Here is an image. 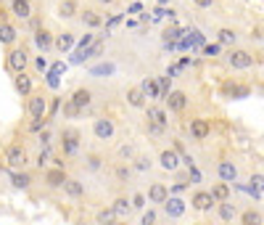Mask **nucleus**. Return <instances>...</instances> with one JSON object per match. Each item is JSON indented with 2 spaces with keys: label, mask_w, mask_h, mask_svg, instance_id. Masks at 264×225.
<instances>
[{
  "label": "nucleus",
  "mask_w": 264,
  "mask_h": 225,
  "mask_svg": "<svg viewBox=\"0 0 264 225\" xmlns=\"http://www.w3.org/2000/svg\"><path fill=\"white\" fill-rule=\"evenodd\" d=\"M6 162H8V167L11 170H24L27 167V162H29V156H27V148L21 146V143H13V146H8V151H6Z\"/></svg>",
  "instance_id": "nucleus-1"
},
{
  "label": "nucleus",
  "mask_w": 264,
  "mask_h": 225,
  "mask_svg": "<svg viewBox=\"0 0 264 225\" xmlns=\"http://www.w3.org/2000/svg\"><path fill=\"white\" fill-rule=\"evenodd\" d=\"M227 64L232 66V69H251L254 66V56L248 53V51H243V48H235V51H230V56H227Z\"/></svg>",
  "instance_id": "nucleus-2"
},
{
  "label": "nucleus",
  "mask_w": 264,
  "mask_h": 225,
  "mask_svg": "<svg viewBox=\"0 0 264 225\" xmlns=\"http://www.w3.org/2000/svg\"><path fill=\"white\" fill-rule=\"evenodd\" d=\"M27 66H29V53H27L24 48H13V51L8 53V69L16 72V74H21Z\"/></svg>",
  "instance_id": "nucleus-3"
},
{
  "label": "nucleus",
  "mask_w": 264,
  "mask_h": 225,
  "mask_svg": "<svg viewBox=\"0 0 264 225\" xmlns=\"http://www.w3.org/2000/svg\"><path fill=\"white\" fill-rule=\"evenodd\" d=\"M92 132H95V138L98 141H111L114 138V132H116V125H114V119H95V125H92Z\"/></svg>",
  "instance_id": "nucleus-4"
},
{
  "label": "nucleus",
  "mask_w": 264,
  "mask_h": 225,
  "mask_svg": "<svg viewBox=\"0 0 264 225\" xmlns=\"http://www.w3.org/2000/svg\"><path fill=\"white\" fill-rule=\"evenodd\" d=\"M164 101H166V106H169V111H185V106H188V96L182 93V90H169V93L164 96Z\"/></svg>",
  "instance_id": "nucleus-5"
},
{
  "label": "nucleus",
  "mask_w": 264,
  "mask_h": 225,
  "mask_svg": "<svg viewBox=\"0 0 264 225\" xmlns=\"http://www.w3.org/2000/svg\"><path fill=\"white\" fill-rule=\"evenodd\" d=\"M29 114L32 119H45V111H48V98L45 96H29Z\"/></svg>",
  "instance_id": "nucleus-6"
},
{
  "label": "nucleus",
  "mask_w": 264,
  "mask_h": 225,
  "mask_svg": "<svg viewBox=\"0 0 264 225\" xmlns=\"http://www.w3.org/2000/svg\"><path fill=\"white\" fill-rule=\"evenodd\" d=\"M35 45L45 53V51H51L53 48V32L51 29H45V27H37L35 29Z\"/></svg>",
  "instance_id": "nucleus-7"
},
{
  "label": "nucleus",
  "mask_w": 264,
  "mask_h": 225,
  "mask_svg": "<svg viewBox=\"0 0 264 225\" xmlns=\"http://www.w3.org/2000/svg\"><path fill=\"white\" fill-rule=\"evenodd\" d=\"M217 175H220L222 183H235V177H238V167L232 162H220L217 164Z\"/></svg>",
  "instance_id": "nucleus-8"
},
{
  "label": "nucleus",
  "mask_w": 264,
  "mask_h": 225,
  "mask_svg": "<svg viewBox=\"0 0 264 225\" xmlns=\"http://www.w3.org/2000/svg\"><path fill=\"white\" fill-rule=\"evenodd\" d=\"M159 164L164 170H169V172H175L177 167H180V154H175L172 148H164V151L159 154Z\"/></svg>",
  "instance_id": "nucleus-9"
},
{
  "label": "nucleus",
  "mask_w": 264,
  "mask_h": 225,
  "mask_svg": "<svg viewBox=\"0 0 264 225\" xmlns=\"http://www.w3.org/2000/svg\"><path fill=\"white\" fill-rule=\"evenodd\" d=\"M190 204H193V209H198V212H206V209H211L214 199H211L209 191H196L193 199H190Z\"/></svg>",
  "instance_id": "nucleus-10"
},
{
  "label": "nucleus",
  "mask_w": 264,
  "mask_h": 225,
  "mask_svg": "<svg viewBox=\"0 0 264 225\" xmlns=\"http://www.w3.org/2000/svg\"><path fill=\"white\" fill-rule=\"evenodd\" d=\"M169 199V188L164 186V183H153L151 188H148V201L151 204H164Z\"/></svg>",
  "instance_id": "nucleus-11"
},
{
  "label": "nucleus",
  "mask_w": 264,
  "mask_h": 225,
  "mask_svg": "<svg viewBox=\"0 0 264 225\" xmlns=\"http://www.w3.org/2000/svg\"><path fill=\"white\" fill-rule=\"evenodd\" d=\"M64 154L66 156H74L77 154V148H80V135H77V130H66L64 132Z\"/></svg>",
  "instance_id": "nucleus-12"
},
{
  "label": "nucleus",
  "mask_w": 264,
  "mask_h": 225,
  "mask_svg": "<svg viewBox=\"0 0 264 225\" xmlns=\"http://www.w3.org/2000/svg\"><path fill=\"white\" fill-rule=\"evenodd\" d=\"M45 183H48V188H61L66 183V172L61 167H53V170L45 172Z\"/></svg>",
  "instance_id": "nucleus-13"
},
{
  "label": "nucleus",
  "mask_w": 264,
  "mask_h": 225,
  "mask_svg": "<svg viewBox=\"0 0 264 225\" xmlns=\"http://www.w3.org/2000/svg\"><path fill=\"white\" fill-rule=\"evenodd\" d=\"M69 101H71V103H74V106L80 109V111H82L85 106H90L92 96H90V90H87V87H77L74 93H71V98H69Z\"/></svg>",
  "instance_id": "nucleus-14"
},
{
  "label": "nucleus",
  "mask_w": 264,
  "mask_h": 225,
  "mask_svg": "<svg viewBox=\"0 0 264 225\" xmlns=\"http://www.w3.org/2000/svg\"><path fill=\"white\" fill-rule=\"evenodd\" d=\"M80 19H82V24H85L87 29H98V27H103V16H101L98 11H92V8H85Z\"/></svg>",
  "instance_id": "nucleus-15"
},
{
  "label": "nucleus",
  "mask_w": 264,
  "mask_h": 225,
  "mask_svg": "<svg viewBox=\"0 0 264 225\" xmlns=\"http://www.w3.org/2000/svg\"><path fill=\"white\" fill-rule=\"evenodd\" d=\"M66 191V196H71V199H80V196H85V183H80V180H74V177H66V183L61 186Z\"/></svg>",
  "instance_id": "nucleus-16"
},
{
  "label": "nucleus",
  "mask_w": 264,
  "mask_h": 225,
  "mask_svg": "<svg viewBox=\"0 0 264 225\" xmlns=\"http://www.w3.org/2000/svg\"><path fill=\"white\" fill-rule=\"evenodd\" d=\"M164 212H166L169 217H182V212H185V201L177 199V196L166 199V201H164Z\"/></svg>",
  "instance_id": "nucleus-17"
},
{
  "label": "nucleus",
  "mask_w": 264,
  "mask_h": 225,
  "mask_svg": "<svg viewBox=\"0 0 264 225\" xmlns=\"http://www.w3.org/2000/svg\"><path fill=\"white\" fill-rule=\"evenodd\" d=\"M77 13H80L77 0H61V3H58V16H61V19H74Z\"/></svg>",
  "instance_id": "nucleus-18"
},
{
  "label": "nucleus",
  "mask_w": 264,
  "mask_h": 225,
  "mask_svg": "<svg viewBox=\"0 0 264 225\" xmlns=\"http://www.w3.org/2000/svg\"><path fill=\"white\" fill-rule=\"evenodd\" d=\"M209 122H206V119H193V122H190V135H193V138L196 141H204L206 138V135H209Z\"/></svg>",
  "instance_id": "nucleus-19"
},
{
  "label": "nucleus",
  "mask_w": 264,
  "mask_h": 225,
  "mask_svg": "<svg viewBox=\"0 0 264 225\" xmlns=\"http://www.w3.org/2000/svg\"><path fill=\"white\" fill-rule=\"evenodd\" d=\"M16 37H19V32L13 24H0V45H13Z\"/></svg>",
  "instance_id": "nucleus-20"
},
{
  "label": "nucleus",
  "mask_w": 264,
  "mask_h": 225,
  "mask_svg": "<svg viewBox=\"0 0 264 225\" xmlns=\"http://www.w3.org/2000/svg\"><path fill=\"white\" fill-rule=\"evenodd\" d=\"M127 103H130L132 109H143V106H146L143 90H140V87H130V90H127Z\"/></svg>",
  "instance_id": "nucleus-21"
},
{
  "label": "nucleus",
  "mask_w": 264,
  "mask_h": 225,
  "mask_svg": "<svg viewBox=\"0 0 264 225\" xmlns=\"http://www.w3.org/2000/svg\"><path fill=\"white\" fill-rule=\"evenodd\" d=\"M71 45H74V32H64V35L53 37V48H58L61 53L71 51Z\"/></svg>",
  "instance_id": "nucleus-22"
},
{
  "label": "nucleus",
  "mask_w": 264,
  "mask_h": 225,
  "mask_svg": "<svg viewBox=\"0 0 264 225\" xmlns=\"http://www.w3.org/2000/svg\"><path fill=\"white\" fill-rule=\"evenodd\" d=\"M13 16H16V19H29V16H32V6H29V0H13Z\"/></svg>",
  "instance_id": "nucleus-23"
},
{
  "label": "nucleus",
  "mask_w": 264,
  "mask_h": 225,
  "mask_svg": "<svg viewBox=\"0 0 264 225\" xmlns=\"http://www.w3.org/2000/svg\"><path fill=\"white\" fill-rule=\"evenodd\" d=\"M235 215H238V209H235V204H230V199L220 201V220L222 222H232V220H235Z\"/></svg>",
  "instance_id": "nucleus-24"
},
{
  "label": "nucleus",
  "mask_w": 264,
  "mask_h": 225,
  "mask_svg": "<svg viewBox=\"0 0 264 225\" xmlns=\"http://www.w3.org/2000/svg\"><path fill=\"white\" fill-rule=\"evenodd\" d=\"M119 222V217H116V212L111 207L108 209H101V212L95 215V225H116Z\"/></svg>",
  "instance_id": "nucleus-25"
},
{
  "label": "nucleus",
  "mask_w": 264,
  "mask_h": 225,
  "mask_svg": "<svg viewBox=\"0 0 264 225\" xmlns=\"http://www.w3.org/2000/svg\"><path fill=\"white\" fill-rule=\"evenodd\" d=\"M16 90L21 96H32V77H29V74H16Z\"/></svg>",
  "instance_id": "nucleus-26"
},
{
  "label": "nucleus",
  "mask_w": 264,
  "mask_h": 225,
  "mask_svg": "<svg viewBox=\"0 0 264 225\" xmlns=\"http://www.w3.org/2000/svg\"><path fill=\"white\" fill-rule=\"evenodd\" d=\"M217 40H220L217 45H232V42L238 40V35H235V29H230V27H222L220 32H217Z\"/></svg>",
  "instance_id": "nucleus-27"
},
{
  "label": "nucleus",
  "mask_w": 264,
  "mask_h": 225,
  "mask_svg": "<svg viewBox=\"0 0 264 225\" xmlns=\"http://www.w3.org/2000/svg\"><path fill=\"white\" fill-rule=\"evenodd\" d=\"M211 199H214V201H227V199H230V186H227V183H217V186L211 188Z\"/></svg>",
  "instance_id": "nucleus-28"
},
{
  "label": "nucleus",
  "mask_w": 264,
  "mask_h": 225,
  "mask_svg": "<svg viewBox=\"0 0 264 225\" xmlns=\"http://www.w3.org/2000/svg\"><path fill=\"white\" fill-rule=\"evenodd\" d=\"M148 119H151V122L153 125H166V111L164 109H159V106H148Z\"/></svg>",
  "instance_id": "nucleus-29"
},
{
  "label": "nucleus",
  "mask_w": 264,
  "mask_h": 225,
  "mask_svg": "<svg viewBox=\"0 0 264 225\" xmlns=\"http://www.w3.org/2000/svg\"><path fill=\"white\" fill-rule=\"evenodd\" d=\"M114 212H116V217H127L130 215V209H132V204H130V199H124V196H119L116 201H114Z\"/></svg>",
  "instance_id": "nucleus-30"
},
{
  "label": "nucleus",
  "mask_w": 264,
  "mask_h": 225,
  "mask_svg": "<svg viewBox=\"0 0 264 225\" xmlns=\"http://www.w3.org/2000/svg\"><path fill=\"white\" fill-rule=\"evenodd\" d=\"M241 225H261V212L256 209H246L241 215Z\"/></svg>",
  "instance_id": "nucleus-31"
},
{
  "label": "nucleus",
  "mask_w": 264,
  "mask_h": 225,
  "mask_svg": "<svg viewBox=\"0 0 264 225\" xmlns=\"http://www.w3.org/2000/svg\"><path fill=\"white\" fill-rule=\"evenodd\" d=\"M11 183L16 188H29V183H32V177H29L27 172H13L11 175Z\"/></svg>",
  "instance_id": "nucleus-32"
},
{
  "label": "nucleus",
  "mask_w": 264,
  "mask_h": 225,
  "mask_svg": "<svg viewBox=\"0 0 264 225\" xmlns=\"http://www.w3.org/2000/svg\"><path fill=\"white\" fill-rule=\"evenodd\" d=\"M140 90H143L146 98H159V87H156V82H153V80H146L140 85Z\"/></svg>",
  "instance_id": "nucleus-33"
},
{
  "label": "nucleus",
  "mask_w": 264,
  "mask_h": 225,
  "mask_svg": "<svg viewBox=\"0 0 264 225\" xmlns=\"http://www.w3.org/2000/svg\"><path fill=\"white\" fill-rule=\"evenodd\" d=\"M101 162H103V159H101L98 154H90V156H87V170H92V172L101 170Z\"/></svg>",
  "instance_id": "nucleus-34"
},
{
  "label": "nucleus",
  "mask_w": 264,
  "mask_h": 225,
  "mask_svg": "<svg viewBox=\"0 0 264 225\" xmlns=\"http://www.w3.org/2000/svg\"><path fill=\"white\" fill-rule=\"evenodd\" d=\"M135 170H140V172L151 170V159H148V156H140V159H135Z\"/></svg>",
  "instance_id": "nucleus-35"
},
{
  "label": "nucleus",
  "mask_w": 264,
  "mask_h": 225,
  "mask_svg": "<svg viewBox=\"0 0 264 225\" xmlns=\"http://www.w3.org/2000/svg\"><path fill=\"white\" fill-rule=\"evenodd\" d=\"M130 204H132L135 209H146V196H143V193H135Z\"/></svg>",
  "instance_id": "nucleus-36"
},
{
  "label": "nucleus",
  "mask_w": 264,
  "mask_h": 225,
  "mask_svg": "<svg viewBox=\"0 0 264 225\" xmlns=\"http://www.w3.org/2000/svg\"><path fill=\"white\" fill-rule=\"evenodd\" d=\"M64 114H66V117H80V109H77L71 101H66V103H64Z\"/></svg>",
  "instance_id": "nucleus-37"
},
{
  "label": "nucleus",
  "mask_w": 264,
  "mask_h": 225,
  "mask_svg": "<svg viewBox=\"0 0 264 225\" xmlns=\"http://www.w3.org/2000/svg\"><path fill=\"white\" fill-rule=\"evenodd\" d=\"M153 222H156V212H153V209L143 212V225H153Z\"/></svg>",
  "instance_id": "nucleus-38"
},
{
  "label": "nucleus",
  "mask_w": 264,
  "mask_h": 225,
  "mask_svg": "<svg viewBox=\"0 0 264 225\" xmlns=\"http://www.w3.org/2000/svg\"><path fill=\"white\" fill-rule=\"evenodd\" d=\"M42 127H45V119H35V122H29V130H32V132H37Z\"/></svg>",
  "instance_id": "nucleus-39"
},
{
  "label": "nucleus",
  "mask_w": 264,
  "mask_h": 225,
  "mask_svg": "<svg viewBox=\"0 0 264 225\" xmlns=\"http://www.w3.org/2000/svg\"><path fill=\"white\" fill-rule=\"evenodd\" d=\"M119 156H122V159H130V156H132V146H122V148H119Z\"/></svg>",
  "instance_id": "nucleus-40"
},
{
  "label": "nucleus",
  "mask_w": 264,
  "mask_h": 225,
  "mask_svg": "<svg viewBox=\"0 0 264 225\" xmlns=\"http://www.w3.org/2000/svg\"><path fill=\"white\" fill-rule=\"evenodd\" d=\"M116 177H119V180H127V177H130V170H127V167H116Z\"/></svg>",
  "instance_id": "nucleus-41"
},
{
  "label": "nucleus",
  "mask_w": 264,
  "mask_h": 225,
  "mask_svg": "<svg viewBox=\"0 0 264 225\" xmlns=\"http://www.w3.org/2000/svg\"><path fill=\"white\" fill-rule=\"evenodd\" d=\"M45 66H48V61H45V56H40L37 61H35V69H37V72H42Z\"/></svg>",
  "instance_id": "nucleus-42"
},
{
  "label": "nucleus",
  "mask_w": 264,
  "mask_h": 225,
  "mask_svg": "<svg viewBox=\"0 0 264 225\" xmlns=\"http://www.w3.org/2000/svg\"><path fill=\"white\" fill-rule=\"evenodd\" d=\"M206 56H217V53H220V45H206Z\"/></svg>",
  "instance_id": "nucleus-43"
},
{
  "label": "nucleus",
  "mask_w": 264,
  "mask_h": 225,
  "mask_svg": "<svg viewBox=\"0 0 264 225\" xmlns=\"http://www.w3.org/2000/svg\"><path fill=\"white\" fill-rule=\"evenodd\" d=\"M193 3H196L198 8H211V3H214V0H193Z\"/></svg>",
  "instance_id": "nucleus-44"
},
{
  "label": "nucleus",
  "mask_w": 264,
  "mask_h": 225,
  "mask_svg": "<svg viewBox=\"0 0 264 225\" xmlns=\"http://www.w3.org/2000/svg\"><path fill=\"white\" fill-rule=\"evenodd\" d=\"M251 37H254V40H261V27H256V29H254Z\"/></svg>",
  "instance_id": "nucleus-45"
},
{
  "label": "nucleus",
  "mask_w": 264,
  "mask_h": 225,
  "mask_svg": "<svg viewBox=\"0 0 264 225\" xmlns=\"http://www.w3.org/2000/svg\"><path fill=\"white\" fill-rule=\"evenodd\" d=\"M101 6H111V3H116V0H98Z\"/></svg>",
  "instance_id": "nucleus-46"
}]
</instances>
